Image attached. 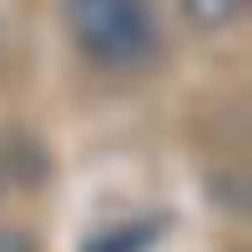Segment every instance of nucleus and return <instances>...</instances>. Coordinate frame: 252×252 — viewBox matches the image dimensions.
Listing matches in <instances>:
<instances>
[{
	"label": "nucleus",
	"instance_id": "obj_1",
	"mask_svg": "<svg viewBox=\"0 0 252 252\" xmlns=\"http://www.w3.org/2000/svg\"><path fill=\"white\" fill-rule=\"evenodd\" d=\"M76 46L101 66H136L157 40V20L146 0H66Z\"/></svg>",
	"mask_w": 252,
	"mask_h": 252
},
{
	"label": "nucleus",
	"instance_id": "obj_2",
	"mask_svg": "<svg viewBox=\"0 0 252 252\" xmlns=\"http://www.w3.org/2000/svg\"><path fill=\"white\" fill-rule=\"evenodd\" d=\"M157 232H161V222H121L111 227V232H96L81 252H146V247H157Z\"/></svg>",
	"mask_w": 252,
	"mask_h": 252
},
{
	"label": "nucleus",
	"instance_id": "obj_3",
	"mask_svg": "<svg viewBox=\"0 0 252 252\" xmlns=\"http://www.w3.org/2000/svg\"><path fill=\"white\" fill-rule=\"evenodd\" d=\"M182 10H187V20H192V26L217 31V26H227V20L242 15V0H182Z\"/></svg>",
	"mask_w": 252,
	"mask_h": 252
},
{
	"label": "nucleus",
	"instance_id": "obj_4",
	"mask_svg": "<svg viewBox=\"0 0 252 252\" xmlns=\"http://www.w3.org/2000/svg\"><path fill=\"white\" fill-rule=\"evenodd\" d=\"M0 252H35V237L20 227H0Z\"/></svg>",
	"mask_w": 252,
	"mask_h": 252
}]
</instances>
